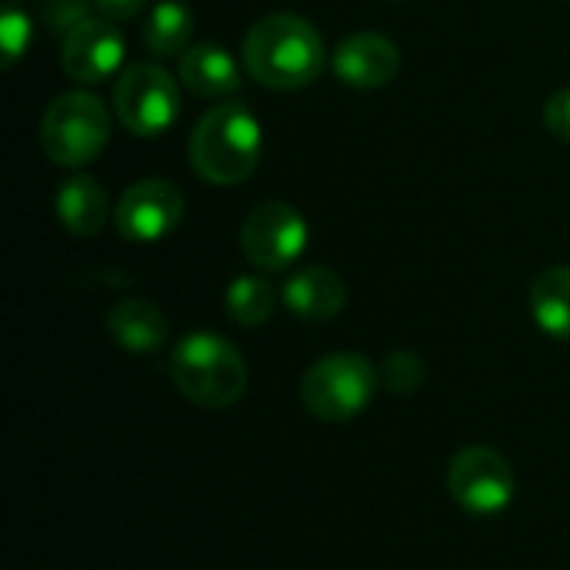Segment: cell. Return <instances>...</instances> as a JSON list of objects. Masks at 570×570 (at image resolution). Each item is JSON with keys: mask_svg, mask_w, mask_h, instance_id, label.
Returning a JSON list of instances; mask_svg holds the SVG:
<instances>
[{"mask_svg": "<svg viewBox=\"0 0 570 570\" xmlns=\"http://www.w3.org/2000/svg\"><path fill=\"white\" fill-rule=\"evenodd\" d=\"M531 317L548 337L570 341V267H548L531 284Z\"/></svg>", "mask_w": 570, "mask_h": 570, "instance_id": "cell-16", "label": "cell"}, {"mask_svg": "<svg viewBox=\"0 0 570 570\" xmlns=\"http://www.w3.org/2000/svg\"><path fill=\"white\" fill-rule=\"evenodd\" d=\"M381 384V371L357 351H337L314 361L301 381L304 407L327 424L354 421L367 411Z\"/></svg>", "mask_w": 570, "mask_h": 570, "instance_id": "cell-4", "label": "cell"}, {"mask_svg": "<svg viewBox=\"0 0 570 570\" xmlns=\"http://www.w3.org/2000/svg\"><path fill=\"white\" fill-rule=\"evenodd\" d=\"M47 20H50V30H57V33L67 37L73 27H80L83 20H90V10H87L83 0H53L47 7Z\"/></svg>", "mask_w": 570, "mask_h": 570, "instance_id": "cell-21", "label": "cell"}, {"mask_svg": "<svg viewBox=\"0 0 570 570\" xmlns=\"http://www.w3.org/2000/svg\"><path fill=\"white\" fill-rule=\"evenodd\" d=\"M94 7L104 20H130L147 7V0H94Z\"/></svg>", "mask_w": 570, "mask_h": 570, "instance_id": "cell-23", "label": "cell"}, {"mask_svg": "<svg viewBox=\"0 0 570 570\" xmlns=\"http://www.w3.org/2000/svg\"><path fill=\"white\" fill-rule=\"evenodd\" d=\"M107 331H110V337L124 351H130V354H150V351H157L167 341L170 324H167V317L150 301L127 297V301H117L107 311Z\"/></svg>", "mask_w": 570, "mask_h": 570, "instance_id": "cell-14", "label": "cell"}, {"mask_svg": "<svg viewBox=\"0 0 570 570\" xmlns=\"http://www.w3.org/2000/svg\"><path fill=\"white\" fill-rule=\"evenodd\" d=\"M224 304H227V317L234 324H240V327H261V324L271 321V314L277 307V294H274V287L264 277L247 274V277H237L227 287Z\"/></svg>", "mask_w": 570, "mask_h": 570, "instance_id": "cell-18", "label": "cell"}, {"mask_svg": "<svg viewBox=\"0 0 570 570\" xmlns=\"http://www.w3.org/2000/svg\"><path fill=\"white\" fill-rule=\"evenodd\" d=\"M114 110L137 137H160L180 117V87L160 63H134L114 87Z\"/></svg>", "mask_w": 570, "mask_h": 570, "instance_id": "cell-6", "label": "cell"}, {"mask_svg": "<svg viewBox=\"0 0 570 570\" xmlns=\"http://www.w3.org/2000/svg\"><path fill=\"white\" fill-rule=\"evenodd\" d=\"M448 491L451 498L474 518H494L511 508L518 481L494 448H464L448 464Z\"/></svg>", "mask_w": 570, "mask_h": 570, "instance_id": "cell-7", "label": "cell"}, {"mask_svg": "<svg viewBox=\"0 0 570 570\" xmlns=\"http://www.w3.org/2000/svg\"><path fill=\"white\" fill-rule=\"evenodd\" d=\"M187 200L180 194L177 184L150 177V180H137L124 190L114 220L124 240L134 244H157L167 234L177 230V224L184 220Z\"/></svg>", "mask_w": 570, "mask_h": 570, "instance_id": "cell-9", "label": "cell"}, {"mask_svg": "<svg viewBox=\"0 0 570 570\" xmlns=\"http://www.w3.org/2000/svg\"><path fill=\"white\" fill-rule=\"evenodd\" d=\"M264 150L261 120L244 104H220L207 110L190 134L194 170L217 187H234L257 170Z\"/></svg>", "mask_w": 570, "mask_h": 570, "instance_id": "cell-2", "label": "cell"}, {"mask_svg": "<svg viewBox=\"0 0 570 570\" xmlns=\"http://www.w3.org/2000/svg\"><path fill=\"white\" fill-rule=\"evenodd\" d=\"M327 50L317 27L297 13H271L244 37L247 73L271 90H301L324 70Z\"/></svg>", "mask_w": 570, "mask_h": 570, "instance_id": "cell-1", "label": "cell"}, {"mask_svg": "<svg viewBox=\"0 0 570 570\" xmlns=\"http://www.w3.org/2000/svg\"><path fill=\"white\" fill-rule=\"evenodd\" d=\"M307 247V220L284 200L257 204L240 224V254L257 271H287Z\"/></svg>", "mask_w": 570, "mask_h": 570, "instance_id": "cell-8", "label": "cell"}, {"mask_svg": "<svg viewBox=\"0 0 570 570\" xmlns=\"http://www.w3.org/2000/svg\"><path fill=\"white\" fill-rule=\"evenodd\" d=\"M397 70H401V50L384 33L361 30V33L347 37L334 53L337 80H344L347 87H357V90L387 87L397 77Z\"/></svg>", "mask_w": 570, "mask_h": 570, "instance_id": "cell-11", "label": "cell"}, {"mask_svg": "<svg viewBox=\"0 0 570 570\" xmlns=\"http://www.w3.org/2000/svg\"><path fill=\"white\" fill-rule=\"evenodd\" d=\"M110 140V117L100 97L87 90L60 94L40 124L43 154L57 167H83L100 157Z\"/></svg>", "mask_w": 570, "mask_h": 570, "instance_id": "cell-5", "label": "cell"}, {"mask_svg": "<svg viewBox=\"0 0 570 570\" xmlns=\"http://www.w3.org/2000/svg\"><path fill=\"white\" fill-rule=\"evenodd\" d=\"M381 381H384L394 394H411V391H417L421 381H424V364H421L417 354L397 351V354H391V357L384 361Z\"/></svg>", "mask_w": 570, "mask_h": 570, "instance_id": "cell-19", "label": "cell"}, {"mask_svg": "<svg viewBox=\"0 0 570 570\" xmlns=\"http://www.w3.org/2000/svg\"><path fill=\"white\" fill-rule=\"evenodd\" d=\"M177 73H180V83L194 97H207V100L227 97L240 87V67H237L234 53L217 43H197V47L184 50Z\"/></svg>", "mask_w": 570, "mask_h": 570, "instance_id": "cell-13", "label": "cell"}, {"mask_svg": "<svg viewBox=\"0 0 570 570\" xmlns=\"http://www.w3.org/2000/svg\"><path fill=\"white\" fill-rule=\"evenodd\" d=\"M284 307L291 314H297L301 321L311 324H324L331 317L341 314V307L347 304V284L341 281L337 271L331 267H301L287 277L284 284Z\"/></svg>", "mask_w": 570, "mask_h": 570, "instance_id": "cell-12", "label": "cell"}, {"mask_svg": "<svg viewBox=\"0 0 570 570\" xmlns=\"http://www.w3.org/2000/svg\"><path fill=\"white\" fill-rule=\"evenodd\" d=\"M0 40H3V63L10 67L30 43V20L27 13H20L17 7H7L3 20H0Z\"/></svg>", "mask_w": 570, "mask_h": 570, "instance_id": "cell-20", "label": "cell"}, {"mask_svg": "<svg viewBox=\"0 0 570 570\" xmlns=\"http://www.w3.org/2000/svg\"><path fill=\"white\" fill-rule=\"evenodd\" d=\"M544 124H548V130H551L558 140H568L570 144V87L558 90V94L548 100V107H544Z\"/></svg>", "mask_w": 570, "mask_h": 570, "instance_id": "cell-22", "label": "cell"}, {"mask_svg": "<svg viewBox=\"0 0 570 570\" xmlns=\"http://www.w3.org/2000/svg\"><path fill=\"white\" fill-rule=\"evenodd\" d=\"M170 381L190 404L224 411L244 397L247 364L227 337L194 331L170 354Z\"/></svg>", "mask_w": 570, "mask_h": 570, "instance_id": "cell-3", "label": "cell"}, {"mask_svg": "<svg viewBox=\"0 0 570 570\" xmlns=\"http://www.w3.org/2000/svg\"><path fill=\"white\" fill-rule=\"evenodd\" d=\"M60 63L77 83H104L124 63V33L110 20L90 17L63 37Z\"/></svg>", "mask_w": 570, "mask_h": 570, "instance_id": "cell-10", "label": "cell"}, {"mask_svg": "<svg viewBox=\"0 0 570 570\" xmlns=\"http://www.w3.org/2000/svg\"><path fill=\"white\" fill-rule=\"evenodd\" d=\"M53 207H57L60 224L73 237H94V234H100V227L110 217L107 190L94 177H87V174H77V177L63 180L60 190H57Z\"/></svg>", "mask_w": 570, "mask_h": 570, "instance_id": "cell-15", "label": "cell"}, {"mask_svg": "<svg viewBox=\"0 0 570 570\" xmlns=\"http://www.w3.org/2000/svg\"><path fill=\"white\" fill-rule=\"evenodd\" d=\"M190 33H194V13L180 0H160L147 23H144V47L154 57H177L190 50Z\"/></svg>", "mask_w": 570, "mask_h": 570, "instance_id": "cell-17", "label": "cell"}]
</instances>
